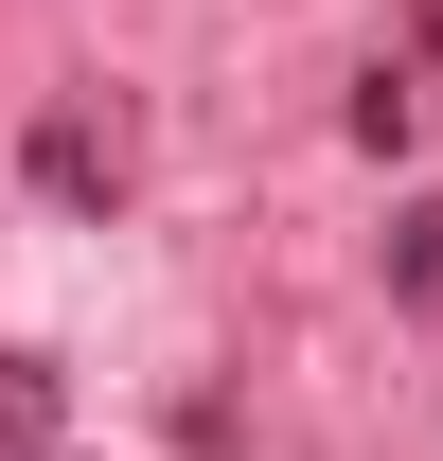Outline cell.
<instances>
[{"mask_svg": "<svg viewBox=\"0 0 443 461\" xmlns=\"http://www.w3.org/2000/svg\"><path fill=\"white\" fill-rule=\"evenodd\" d=\"M0 444H54V373L36 355H0Z\"/></svg>", "mask_w": 443, "mask_h": 461, "instance_id": "7a4b0ae2", "label": "cell"}, {"mask_svg": "<svg viewBox=\"0 0 443 461\" xmlns=\"http://www.w3.org/2000/svg\"><path fill=\"white\" fill-rule=\"evenodd\" d=\"M18 160H36V195H54V213H89V195H107V124H89V107H54V124H36V142H18Z\"/></svg>", "mask_w": 443, "mask_h": 461, "instance_id": "6da1fadb", "label": "cell"}]
</instances>
